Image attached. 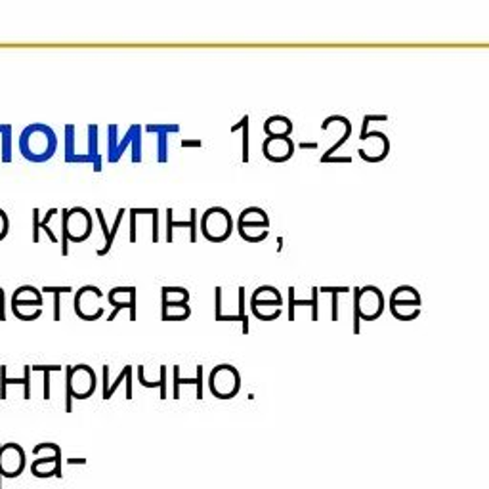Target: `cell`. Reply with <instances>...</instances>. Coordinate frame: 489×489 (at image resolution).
<instances>
[{
  "label": "cell",
  "instance_id": "6da1fadb",
  "mask_svg": "<svg viewBox=\"0 0 489 489\" xmlns=\"http://www.w3.org/2000/svg\"><path fill=\"white\" fill-rule=\"evenodd\" d=\"M65 163L71 165H90L94 172H102V153H100V126L88 124L84 149L77 148V126L65 124Z\"/></svg>",
  "mask_w": 489,
  "mask_h": 489
},
{
  "label": "cell",
  "instance_id": "7a4b0ae2",
  "mask_svg": "<svg viewBox=\"0 0 489 489\" xmlns=\"http://www.w3.org/2000/svg\"><path fill=\"white\" fill-rule=\"evenodd\" d=\"M58 149V136L52 126L45 122L27 124L20 134V151L27 161L46 163L50 161Z\"/></svg>",
  "mask_w": 489,
  "mask_h": 489
},
{
  "label": "cell",
  "instance_id": "3957f363",
  "mask_svg": "<svg viewBox=\"0 0 489 489\" xmlns=\"http://www.w3.org/2000/svg\"><path fill=\"white\" fill-rule=\"evenodd\" d=\"M61 254H69V243L78 245L90 239L94 232V220L92 214L84 206H73V208H61Z\"/></svg>",
  "mask_w": 489,
  "mask_h": 489
},
{
  "label": "cell",
  "instance_id": "277c9868",
  "mask_svg": "<svg viewBox=\"0 0 489 489\" xmlns=\"http://www.w3.org/2000/svg\"><path fill=\"white\" fill-rule=\"evenodd\" d=\"M119 124H110L107 126V161L115 165L122 159V155L130 149V161L140 163L142 161V124H132L126 134L119 138Z\"/></svg>",
  "mask_w": 489,
  "mask_h": 489
},
{
  "label": "cell",
  "instance_id": "5b68a950",
  "mask_svg": "<svg viewBox=\"0 0 489 489\" xmlns=\"http://www.w3.org/2000/svg\"><path fill=\"white\" fill-rule=\"evenodd\" d=\"M96 371L86 363L65 367V411L71 413L73 399H88L96 392Z\"/></svg>",
  "mask_w": 489,
  "mask_h": 489
},
{
  "label": "cell",
  "instance_id": "8992f818",
  "mask_svg": "<svg viewBox=\"0 0 489 489\" xmlns=\"http://www.w3.org/2000/svg\"><path fill=\"white\" fill-rule=\"evenodd\" d=\"M235 220L224 206H211L199 220V230L203 237L211 243H224L232 237Z\"/></svg>",
  "mask_w": 489,
  "mask_h": 489
},
{
  "label": "cell",
  "instance_id": "52a82bcc",
  "mask_svg": "<svg viewBox=\"0 0 489 489\" xmlns=\"http://www.w3.org/2000/svg\"><path fill=\"white\" fill-rule=\"evenodd\" d=\"M249 308L260 322H273L283 312V296L273 285H260L252 290Z\"/></svg>",
  "mask_w": 489,
  "mask_h": 489
},
{
  "label": "cell",
  "instance_id": "ba28073f",
  "mask_svg": "<svg viewBox=\"0 0 489 489\" xmlns=\"http://www.w3.org/2000/svg\"><path fill=\"white\" fill-rule=\"evenodd\" d=\"M208 390L214 398L218 399H232L235 398L241 390V375L237 367L230 363H220L208 373Z\"/></svg>",
  "mask_w": 489,
  "mask_h": 489
},
{
  "label": "cell",
  "instance_id": "9c48e42d",
  "mask_svg": "<svg viewBox=\"0 0 489 489\" xmlns=\"http://www.w3.org/2000/svg\"><path fill=\"white\" fill-rule=\"evenodd\" d=\"M384 310V296L379 287L367 285L354 293V319L355 322H373Z\"/></svg>",
  "mask_w": 489,
  "mask_h": 489
},
{
  "label": "cell",
  "instance_id": "30bf717a",
  "mask_svg": "<svg viewBox=\"0 0 489 489\" xmlns=\"http://www.w3.org/2000/svg\"><path fill=\"white\" fill-rule=\"evenodd\" d=\"M102 298L103 293L96 285H83L81 289L75 290L73 306H75L77 317L84 322H98L103 316Z\"/></svg>",
  "mask_w": 489,
  "mask_h": 489
},
{
  "label": "cell",
  "instance_id": "8fae6325",
  "mask_svg": "<svg viewBox=\"0 0 489 489\" xmlns=\"http://www.w3.org/2000/svg\"><path fill=\"white\" fill-rule=\"evenodd\" d=\"M390 308H392L394 317L409 322L413 317L418 316L420 312V295L415 287L409 285H401L398 289H394L392 298H390Z\"/></svg>",
  "mask_w": 489,
  "mask_h": 489
},
{
  "label": "cell",
  "instance_id": "7c38bea8",
  "mask_svg": "<svg viewBox=\"0 0 489 489\" xmlns=\"http://www.w3.org/2000/svg\"><path fill=\"white\" fill-rule=\"evenodd\" d=\"M25 469V451L20 444H0V489L2 478H18Z\"/></svg>",
  "mask_w": 489,
  "mask_h": 489
},
{
  "label": "cell",
  "instance_id": "4fadbf2b",
  "mask_svg": "<svg viewBox=\"0 0 489 489\" xmlns=\"http://www.w3.org/2000/svg\"><path fill=\"white\" fill-rule=\"evenodd\" d=\"M136 298H138V293H136L134 285L113 287L107 293V302L113 306V312L107 317V322H115V317L122 310H126L130 314V322H136Z\"/></svg>",
  "mask_w": 489,
  "mask_h": 489
},
{
  "label": "cell",
  "instance_id": "5bb4252c",
  "mask_svg": "<svg viewBox=\"0 0 489 489\" xmlns=\"http://www.w3.org/2000/svg\"><path fill=\"white\" fill-rule=\"evenodd\" d=\"M111 369L110 365H103V382H102V398L107 399L113 398V394L117 392V388L124 384L126 387V399H132V367L124 365L121 369V373L117 375L115 379L111 380Z\"/></svg>",
  "mask_w": 489,
  "mask_h": 489
},
{
  "label": "cell",
  "instance_id": "9a60e30c",
  "mask_svg": "<svg viewBox=\"0 0 489 489\" xmlns=\"http://www.w3.org/2000/svg\"><path fill=\"white\" fill-rule=\"evenodd\" d=\"M146 132L157 136V161H168V136L178 134L180 132V124L176 122H153V124H146Z\"/></svg>",
  "mask_w": 489,
  "mask_h": 489
},
{
  "label": "cell",
  "instance_id": "2e32d148",
  "mask_svg": "<svg viewBox=\"0 0 489 489\" xmlns=\"http://www.w3.org/2000/svg\"><path fill=\"white\" fill-rule=\"evenodd\" d=\"M262 153L271 163L289 161L295 155V142L290 138H266L262 143Z\"/></svg>",
  "mask_w": 489,
  "mask_h": 489
},
{
  "label": "cell",
  "instance_id": "e0dca14e",
  "mask_svg": "<svg viewBox=\"0 0 489 489\" xmlns=\"http://www.w3.org/2000/svg\"><path fill=\"white\" fill-rule=\"evenodd\" d=\"M180 369H182L180 365L172 367L174 399H180V388L184 387V384L195 387V398L203 399V396H205V369H203V365L195 367V375L194 377H189V379H184V377H180Z\"/></svg>",
  "mask_w": 489,
  "mask_h": 489
},
{
  "label": "cell",
  "instance_id": "ac0fdd59",
  "mask_svg": "<svg viewBox=\"0 0 489 489\" xmlns=\"http://www.w3.org/2000/svg\"><path fill=\"white\" fill-rule=\"evenodd\" d=\"M189 218L184 222V220L174 218L172 208H167V243H172L174 241V232L176 230H189V241L195 243L197 241V211L195 208H189Z\"/></svg>",
  "mask_w": 489,
  "mask_h": 489
},
{
  "label": "cell",
  "instance_id": "d6986e66",
  "mask_svg": "<svg viewBox=\"0 0 489 489\" xmlns=\"http://www.w3.org/2000/svg\"><path fill=\"white\" fill-rule=\"evenodd\" d=\"M31 365H25L21 377H10L8 365H0V399H8V387L10 384H23V399H31Z\"/></svg>",
  "mask_w": 489,
  "mask_h": 489
},
{
  "label": "cell",
  "instance_id": "ffe728a7",
  "mask_svg": "<svg viewBox=\"0 0 489 489\" xmlns=\"http://www.w3.org/2000/svg\"><path fill=\"white\" fill-rule=\"evenodd\" d=\"M31 474L35 478H61V451L52 457H37L31 464Z\"/></svg>",
  "mask_w": 489,
  "mask_h": 489
},
{
  "label": "cell",
  "instance_id": "44dd1931",
  "mask_svg": "<svg viewBox=\"0 0 489 489\" xmlns=\"http://www.w3.org/2000/svg\"><path fill=\"white\" fill-rule=\"evenodd\" d=\"M237 228H264V230H270V216L262 206H247L237 216Z\"/></svg>",
  "mask_w": 489,
  "mask_h": 489
},
{
  "label": "cell",
  "instance_id": "7402d4cb",
  "mask_svg": "<svg viewBox=\"0 0 489 489\" xmlns=\"http://www.w3.org/2000/svg\"><path fill=\"white\" fill-rule=\"evenodd\" d=\"M264 132L268 138H289L293 132V121L285 115H271L264 121Z\"/></svg>",
  "mask_w": 489,
  "mask_h": 489
},
{
  "label": "cell",
  "instance_id": "603a6c76",
  "mask_svg": "<svg viewBox=\"0 0 489 489\" xmlns=\"http://www.w3.org/2000/svg\"><path fill=\"white\" fill-rule=\"evenodd\" d=\"M232 132L233 134L241 132V136H243L241 138V159H243V163H249V159H251V146H249L251 143V117H241V121L232 126Z\"/></svg>",
  "mask_w": 489,
  "mask_h": 489
},
{
  "label": "cell",
  "instance_id": "cb8c5ba5",
  "mask_svg": "<svg viewBox=\"0 0 489 489\" xmlns=\"http://www.w3.org/2000/svg\"><path fill=\"white\" fill-rule=\"evenodd\" d=\"M10 308L20 322H35L42 316V306L35 302H13V300H10Z\"/></svg>",
  "mask_w": 489,
  "mask_h": 489
},
{
  "label": "cell",
  "instance_id": "d4e9b609",
  "mask_svg": "<svg viewBox=\"0 0 489 489\" xmlns=\"http://www.w3.org/2000/svg\"><path fill=\"white\" fill-rule=\"evenodd\" d=\"M189 316H192V306H189V302L161 304L163 322H186Z\"/></svg>",
  "mask_w": 489,
  "mask_h": 489
},
{
  "label": "cell",
  "instance_id": "484cf974",
  "mask_svg": "<svg viewBox=\"0 0 489 489\" xmlns=\"http://www.w3.org/2000/svg\"><path fill=\"white\" fill-rule=\"evenodd\" d=\"M42 290L37 289L35 285H20L18 289L12 293V298L10 300H13V302H35V304H40L42 306Z\"/></svg>",
  "mask_w": 489,
  "mask_h": 489
},
{
  "label": "cell",
  "instance_id": "4316f807",
  "mask_svg": "<svg viewBox=\"0 0 489 489\" xmlns=\"http://www.w3.org/2000/svg\"><path fill=\"white\" fill-rule=\"evenodd\" d=\"M96 216H98V222H100V228H102V233H103V245L100 247L96 251L98 257H105V254H110V251L113 249V243H115V237H113V233H111V228L107 225V220H105V214H103V211L98 206L96 208Z\"/></svg>",
  "mask_w": 489,
  "mask_h": 489
},
{
  "label": "cell",
  "instance_id": "83f0119b",
  "mask_svg": "<svg viewBox=\"0 0 489 489\" xmlns=\"http://www.w3.org/2000/svg\"><path fill=\"white\" fill-rule=\"evenodd\" d=\"M0 161L12 163V124L10 122H0Z\"/></svg>",
  "mask_w": 489,
  "mask_h": 489
},
{
  "label": "cell",
  "instance_id": "f1b7e54d",
  "mask_svg": "<svg viewBox=\"0 0 489 489\" xmlns=\"http://www.w3.org/2000/svg\"><path fill=\"white\" fill-rule=\"evenodd\" d=\"M138 380L143 388H159L161 390V399H167V367L161 365V377L157 380L146 379V365L138 367Z\"/></svg>",
  "mask_w": 489,
  "mask_h": 489
},
{
  "label": "cell",
  "instance_id": "f546056e",
  "mask_svg": "<svg viewBox=\"0 0 489 489\" xmlns=\"http://www.w3.org/2000/svg\"><path fill=\"white\" fill-rule=\"evenodd\" d=\"M42 295H52L54 296V322H59L61 319V295H69L73 293L71 285H61V287H52V285H46L42 287Z\"/></svg>",
  "mask_w": 489,
  "mask_h": 489
},
{
  "label": "cell",
  "instance_id": "4dcf8cb0",
  "mask_svg": "<svg viewBox=\"0 0 489 489\" xmlns=\"http://www.w3.org/2000/svg\"><path fill=\"white\" fill-rule=\"evenodd\" d=\"M189 290L186 287H163L161 289V304H180V302H189Z\"/></svg>",
  "mask_w": 489,
  "mask_h": 489
},
{
  "label": "cell",
  "instance_id": "1f68e13d",
  "mask_svg": "<svg viewBox=\"0 0 489 489\" xmlns=\"http://www.w3.org/2000/svg\"><path fill=\"white\" fill-rule=\"evenodd\" d=\"M31 369H33V373H42V377H45L42 399H50V394H52L50 375L52 373H59V371H64L65 367H61V365H31Z\"/></svg>",
  "mask_w": 489,
  "mask_h": 489
},
{
  "label": "cell",
  "instance_id": "d6a6232c",
  "mask_svg": "<svg viewBox=\"0 0 489 489\" xmlns=\"http://www.w3.org/2000/svg\"><path fill=\"white\" fill-rule=\"evenodd\" d=\"M245 304H247V289L245 287H237V319L241 323L243 335H247L251 331V325H249V316L245 312V308H247Z\"/></svg>",
  "mask_w": 489,
  "mask_h": 489
},
{
  "label": "cell",
  "instance_id": "836d02e7",
  "mask_svg": "<svg viewBox=\"0 0 489 489\" xmlns=\"http://www.w3.org/2000/svg\"><path fill=\"white\" fill-rule=\"evenodd\" d=\"M237 233L247 243H262L270 235V230H264V228H237Z\"/></svg>",
  "mask_w": 489,
  "mask_h": 489
},
{
  "label": "cell",
  "instance_id": "e575fe53",
  "mask_svg": "<svg viewBox=\"0 0 489 489\" xmlns=\"http://www.w3.org/2000/svg\"><path fill=\"white\" fill-rule=\"evenodd\" d=\"M58 213H59L58 208H48V213L45 214V218H40V232H45L54 245H61V239L58 237V233L54 232V230L50 228L52 218H54Z\"/></svg>",
  "mask_w": 489,
  "mask_h": 489
},
{
  "label": "cell",
  "instance_id": "d590c367",
  "mask_svg": "<svg viewBox=\"0 0 489 489\" xmlns=\"http://www.w3.org/2000/svg\"><path fill=\"white\" fill-rule=\"evenodd\" d=\"M33 243H40V211L39 206L33 208Z\"/></svg>",
  "mask_w": 489,
  "mask_h": 489
},
{
  "label": "cell",
  "instance_id": "8d00e7d4",
  "mask_svg": "<svg viewBox=\"0 0 489 489\" xmlns=\"http://www.w3.org/2000/svg\"><path fill=\"white\" fill-rule=\"evenodd\" d=\"M8 233H10V218H8L6 211L0 208V241L6 239Z\"/></svg>",
  "mask_w": 489,
  "mask_h": 489
},
{
  "label": "cell",
  "instance_id": "74e56055",
  "mask_svg": "<svg viewBox=\"0 0 489 489\" xmlns=\"http://www.w3.org/2000/svg\"><path fill=\"white\" fill-rule=\"evenodd\" d=\"M0 322H6V293L0 287Z\"/></svg>",
  "mask_w": 489,
  "mask_h": 489
},
{
  "label": "cell",
  "instance_id": "f35d334b",
  "mask_svg": "<svg viewBox=\"0 0 489 489\" xmlns=\"http://www.w3.org/2000/svg\"><path fill=\"white\" fill-rule=\"evenodd\" d=\"M182 148H203V142L201 140H187V138H184L182 140Z\"/></svg>",
  "mask_w": 489,
  "mask_h": 489
},
{
  "label": "cell",
  "instance_id": "ab89813d",
  "mask_svg": "<svg viewBox=\"0 0 489 489\" xmlns=\"http://www.w3.org/2000/svg\"><path fill=\"white\" fill-rule=\"evenodd\" d=\"M67 464H86V459H67Z\"/></svg>",
  "mask_w": 489,
  "mask_h": 489
}]
</instances>
